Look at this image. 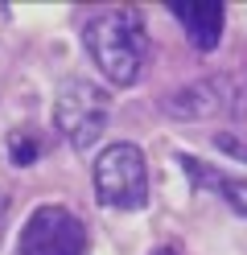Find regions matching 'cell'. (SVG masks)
I'll return each mask as SVG.
<instances>
[{
    "instance_id": "1",
    "label": "cell",
    "mask_w": 247,
    "mask_h": 255,
    "mask_svg": "<svg viewBox=\"0 0 247 255\" xmlns=\"http://www.w3.org/2000/svg\"><path fill=\"white\" fill-rule=\"evenodd\" d=\"M82 50L107 87H136L148 70V29L140 8H95L82 21Z\"/></svg>"
},
{
    "instance_id": "2",
    "label": "cell",
    "mask_w": 247,
    "mask_h": 255,
    "mask_svg": "<svg viewBox=\"0 0 247 255\" xmlns=\"http://www.w3.org/2000/svg\"><path fill=\"white\" fill-rule=\"evenodd\" d=\"M91 181H95V198L107 210H144L148 206V161L140 144L115 140V144L99 148L95 165H91Z\"/></svg>"
},
{
    "instance_id": "4",
    "label": "cell",
    "mask_w": 247,
    "mask_h": 255,
    "mask_svg": "<svg viewBox=\"0 0 247 255\" xmlns=\"http://www.w3.org/2000/svg\"><path fill=\"white\" fill-rule=\"evenodd\" d=\"M87 222L62 202H41L21 227V255H87Z\"/></svg>"
},
{
    "instance_id": "6",
    "label": "cell",
    "mask_w": 247,
    "mask_h": 255,
    "mask_svg": "<svg viewBox=\"0 0 247 255\" xmlns=\"http://www.w3.org/2000/svg\"><path fill=\"white\" fill-rule=\"evenodd\" d=\"M177 165L181 173H186V181L194 189H202V194H214L227 210H235L239 218H247V177H239V173H223L206 165L202 156H190V152H177Z\"/></svg>"
},
{
    "instance_id": "7",
    "label": "cell",
    "mask_w": 247,
    "mask_h": 255,
    "mask_svg": "<svg viewBox=\"0 0 247 255\" xmlns=\"http://www.w3.org/2000/svg\"><path fill=\"white\" fill-rule=\"evenodd\" d=\"M169 12L181 21V29H186V37L198 54L219 50L223 29H227V8L219 0H173Z\"/></svg>"
},
{
    "instance_id": "3",
    "label": "cell",
    "mask_w": 247,
    "mask_h": 255,
    "mask_svg": "<svg viewBox=\"0 0 247 255\" xmlns=\"http://www.w3.org/2000/svg\"><path fill=\"white\" fill-rule=\"evenodd\" d=\"M111 120V95L107 87L91 83V78H70L62 83L58 99H54V128L74 152H91L95 140L107 132Z\"/></svg>"
},
{
    "instance_id": "5",
    "label": "cell",
    "mask_w": 247,
    "mask_h": 255,
    "mask_svg": "<svg viewBox=\"0 0 247 255\" xmlns=\"http://www.w3.org/2000/svg\"><path fill=\"white\" fill-rule=\"evenodd\" d=\"M231 107H235V83L223 78V74L186 83L161 103V111L173 116V120H210V116H223Z\"/></svg>"
},
{
    "instance_id": "8",
    "label": "cell",
    "mask_w": 247,
    "mask_h": 255,
    "mask_svg": "<svg viewBox=\"0 0 247 255\" xmlns=\"http://www.w3.org/2000/svg\"><path fill=\"white\" fill-rule=\"evenodd\" d=\"M37 156H41V140H37V132H29V128H16V132H8V161H12L16 169L37 165Z\"/></svg>"
},
{
    "instance_id": "10",
    "label": "cell",
    "mask_w": 247,
    "mask_h": 255,
    "mask_svg": "<svg viewBox=\"0 0 247 255\" xmlns=\"http://www.w3.org/2000/svg\"><path fill=\"white\" fill-rule=\"evenodd\" d=\"M153 255H181V251H177V247H157Z\"/></svg>"
},
{
    "instance_id": "9",
    "label": "cell",
    "mask_w": 247,
    "mask_h": 255,
    "mask_svg": "<svg viewBox=\"0 0 247 255\" xmlns=\"http://www.w3.org/2000/svg\"><path fill=\"white\" fill-rule=\"evenodd\" d=\"M8 210H12V198H8V189L0 185V227H4V218H8Z\"/></svg>"
}]
</instances>
